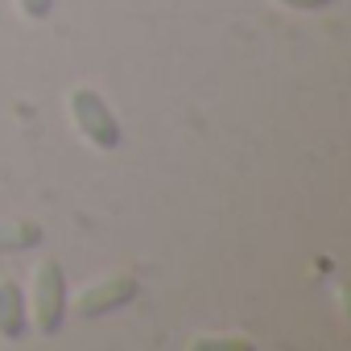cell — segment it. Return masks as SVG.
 I'll use <instances>...</instances> for the list:
<instances>
[{
    "mask_svg": "<svg viewBox=\"0 0 351 351\" xmlns=\"http://www.w3.org/2000/svg\"><path fill=\"white\" fill-rule=\"evenodd\" d=\"M29 326L38 335H58L66 326V314H71V293H66V269L62 261L54 256H42L34 265V277H29Z\"/></svg>",
    "mask_w": 351,
    "mask_h": 351,
    "instance_id": "1",
    "label": "cell"
},
{
    "mask_svg": "<svg viewBox=\"0 0 351 351\" xmlns=\"http://www.w3.org/2000/svg\"><path fill=\"white\" fill-rule=\"evenodd\" d=\"M66 108H71V120H75V132L95 149V153H116L124 145V128L112 112V104L95 91V87H75L66 95Z\"/></svg>",
    "mask_w": 351,
    "mask_h": 351,
    "instance_id": "2",
    "label": "cell"
},
{
    "mask_svg": "<svg viewBox=\"0 0 351 351\" xmlns=\"http://www.w3.org/2000/svg\"><path fill=\"white\" fill-rule=\"evenodd\" d=\"M136 293H141V281H136V277H128V273H112V277L91 281V285L71 302V310H75V318L95 322V318H108V314L124 310L128 302H136Z\"/></svg>",
    "mask_w": 351,
    "mask_h": 351,
    "instance_id": "3",
    "label": "cell"
},
{
    "mask_svg": "<svg viewBox=\"0 0 351 351\" xmlns=\"http://www.w3.org/2000/svg\"><path fill=\"white\" fill-rule=\"evenodd\" d=\"M29 330V302L21 281H0V339L17 343Z\"/></svg>",
    "mask_w": 351,
    "mask_h": 351,
    "instance_id": "4",
    "label": "cell"
},
{
    "mask_svg": "<svg viewBox=\"0 0 351 351\" xmlns=\"http://www.w3.org/2000/svg\"><path fill=\"white\" fill-rule=\"evenodd\" d=\"M46 232L38 219H0V252L13 256V252H34L42 248Z\"/></svg>",
    "mask_w": 351,
    "mask_h": 351,
    "instance_id": "5",
    "label": "cell"
},
{
    "mask_svg": "<svg viewBox=\"0 0 351 351\" xmlns=\"http://www.w3.org/2000/svg\"><path fill=\"white\" fill-rule=\"evenodd\" d=\"M186 351H256V343L244 335H195Z\"/></svg>",
    "mask_w": 351,
    "mask_h": 351,
    "instance_id": "6",
    "label": "cell"
},
{
    "mask_svg": "<svg viewBox=\"0 0 351 351\" xmlns=\"http://www.w3.org/2000/svg\"><path fill=\"white\" fill-rule=\"evenodd\" d=\"M17 13L25 21H46L54 13V0H17Z\"/></svg>",
    "mask_w": 351,
    "mask_h": 351,
    "instance_id": "7",
    "label": "cell"
},
{
    "mask_svg": "<svg viewBox=\"0 0 351 351\" xmlns=\"http://www.w3.org/2000/svg\"><path fill=\"white\" fill-rule=\"evenodd\" d=\"M285 9H298V13H318V9H330L335 0H277Z\"/></svg>",
    "mask_w": 351,
    "mask_h": 351,
    "instance_id": "8",
    "label": "cell"
}]
</instances>
